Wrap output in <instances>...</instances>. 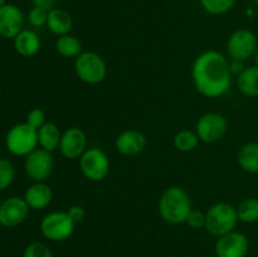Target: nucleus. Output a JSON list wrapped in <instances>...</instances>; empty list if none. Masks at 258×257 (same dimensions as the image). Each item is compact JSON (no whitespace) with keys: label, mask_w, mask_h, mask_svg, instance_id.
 Returning a JSON list of instances; mask_svg holds the SVG:
<instances>
[{"label":"nucleus","mask_w":258,"mask_h":257,"mask_svg":"<svg viewBox=\"0 0 258 257\" xmlns=\"http://www.w3.org/2000/svg\"><path fill=\"white\" fill-rule=\"evenodd\" d=\"M229 62L222 53L207 50L196 58L191 67L194 86L201 95L217 98L226 95L232 85Z\"/></svg>","instance_id":"obj_1"},{"label":"nucleus","mask_w":258,"mask_h":257,"mask_svg":"<svg viewBox=\"0 0 258 257\" xmlns=\"http://www.w3.org/2000/svg\"><path fill=\"white\" fill-rule=\"evenodd\" d=\"M191 211V199L183 188L171 186L161 194L159 201V213L168 223H185Z\"/></svg>","instance_id":"obj_2"},{"label":"nucleus","mask_w":258,"mask_h":257,"mask_svg":"<svg viewBox=\"0 0 258 257\" xmlns=\"http://www.w3.org/2000/svg\"><path fill=\"white\" fill-rule=\"evenodd\" d=\"M239 222L237 208L226 202L213 204L206 212V231L214 237H222L233 232Z\"/></svg>","instance_id":"obj_3"},{"label":"nucleus","mask_w":258,"mask_h":257,"mask_svg":"<svg viewBox=\"0 0 258 257\" xmlns=\"http://www.w3.org/2000/svg\"><path fill=\"white\" fill-rule=\"evenodd\" d=\"M39 145L38 130L33 128L27 122L17 123L9 128L5 136V146L13 155L27 156Z\"/></svg>","instance_id":"obj_4"},{"label":"nucleus","mask_w":258,"mask_h":257,"mask_svg":"<svg viewBox=\"0 0 258 257\" xmlns=\"http://www.w3.org/2000/svg\"><path fill=\"white\" fill-rule=\"evenodd\" d=\"M75 71L82 82L97 85L102 82L107 75V66L103 58L97 53H81L75 60Z\"/></svg>","instance_id":"obj_5"},{"label":"nucleus","mask_w":258,"mask_h":257,"mask_svg":"<svg viewBox=\"0 0 258 257\" xmlns=\"http://www.w3.org/2000/svg\"><path fill=\"white\" fill-rule=\"evenodd\" d=\"M75 224L67 212H52L40 222V232L49 241L62 242L72 236Z\"/></svg>","instance_id":"obj_6"},{"label":"nucleus","mask_w":258,"mask_h":257,"mask_svg":"<svg viewBox=\"0 0 258 257\" xmlns=\"http://www.w3.org/2000/svg\"><path fill=\"white\" fill-rule=\"evenodd\" d=\"M80 169L91 181H101L110 173V160L100 148H90L80 158Z\"/></svg>","instance_id":"obj_7"},{"label":"nucleus","mask_w":258,"mask_h":257,"mask_svg":"<svg viewBox=\"0 0 258 257\" xmlns=\"http://www.w3.org/2000/svg\"><path fill=\"white\" fill-rule=\"evenodd\" d=\"M258 47L257 35L252 30L241 28L232 33L227 42V52L232 59L244 60L253 57Z\"/></svg>","instance_id":"obj_8"},{"label":"nucleus","mask_w":258,"mask_h":257,"mask_svg":"<svg viewBox=\"0 0 258 257\" xmlns=\"http://www.w3.org/2000/svg\"><path fill=\"white\" fill-rule=\"evenodd\" d=\"M53 166H54V161H53L52 153L42 148L35 149L29 155L25 156V173L34 183L44 181L45 179L49 178L53 171Z\"/></svg>","instance_id":"obj_9"},{"label":"nucleus","mask_w":258,"mask_h":257,"mask_svg":"<svg viewBox=\"0 0 258 257\" xmlns=\"http://www.w3.org/2000/svg\"><path fill=\"white\" fill-rule=\"evenodd\" d=\"M228 123L227 120L219 113H206L202 116L196 125V133L199 140L203 143L212 144L221 140L227 133Z\"/></svg>","instance_id":"obj_10"},{"label":"nucleus","mask_w":258,"mask_h":257,"mask_svg":"<svg viewBox=\"0 0 258 257\" xmlns=\"http://www.w3.org/2000/svg\"><path fill=\"white\" fill-rule=\"evenodd\" d=\"M28 203L22 197H9L0 206V224L8 228L17 227L27 219L29 214Z\"/></svg>","instance_id":"obj_11"},{"label":"nucleus","mask_w":258,"mask_h":257,"mask_svg":"<svg viewBox=\"0 0 258 257\" xmlns=\"http://www.w3.org/2000/svg\"><path fill=\"white\" fill-rule=\"evenodd\" d=\"M214 249L217 257H246L249 241L246 234L233 231L219 237Z\"/></svg>","instance_id":"obj_12"},{"label":"nucleus","mask_w":258,"mask_h":257,"mask_svg":"<svg viewBox=\"0 0 258 257\" xmlns=\"http://www.w3.org/2000/svg\"><path fill=\"white\" fill-rule=\"evenodd\" d=\"M87 149V136L82 128L73 126L62 134L59 150L64 158L80 159Z\"/></svg>","instance_id":"obj_13"},{"label":"nucleus","mask_w":258,"mask_h":257,"mask_svg":"<svg viewBox=\"0 0 258 257\" xmlns=\"http://www.w3.org/2000/svg\"><path fill=\"white\" fill-rule=\"evenodd\" d=\"M24 17L17 5L4 4L0 7V37L14 39L23 30Z\"/></svg>","instance_id":"obj_14"},{"label":"nucleus","mask_w":258,"mask_h":257,"mask_svg":"<svg viewBox=\"0 0 258 257\" xmlns=\"http://www.w3.org/2000/svg\"><path fill=\"white\" fill-rule=\"evenodd\" d=\"M146 138L138 130H125L116 139V149L126 156L138 155L145 149Z\"/></svg>","instance_id":"obj_15"},{"label":"nucleus","mask_w":258,"mask_h":257,"mask_svg":"<svg viewBox=\"0 0 258 257\" xmlns=\"http://www.w3.org/2000/svg\"><path fill=\"white\" fill-rule=\"evenodd\" d=\"M24 199L33 209L47 208L53 201V191L44 181H37L27 189Z\"/></svg>","instance_id":"obj_16"},{"label":"nucleus","mask_w":258,"mask_h":257,"mask_svg":"<svg viewBox=\"0 0 258 257\" xmlns=\"http://www.w3.org/2000/svg\"><path fill=\"white\" fill-rule=\"evenodd\" d=\"M14 48L18 54L29 58L37 54L40 49V39L35 32L30 29H23L14 38Z\"/></svg>","instance_id":"obj_17"},{"label":"nucleus","mask_w":258,"mask_h":257,"mask_svg":"<svg viewBox=\"0 0 258 257\" xmlns=\"http://www.w3.org/2000/svg\"><path fill=\"white\" fill-rule=\"evenodd\" d=\"M47 27L53 34L62 37V35L68 34L72 29V18L66 10L53 8L48 12Z\"/></svg>","instance_id":"obj_18"},{"label":"nucleus","mask_w":258,"mask_h":257,"mask_svg":"<svg viewBox=\"0 0 258 257\" xmlns=\"http://www.w3.org/2000/svg\"><path fill=\"white\" fill-rule=\"evenodd\" d=\"M60 140H62V133L55 123L45 122L38 130V141L40 148L49 153H53L59 148Z\"/></svg>","instance_id":"obj_19"},{"label":"nucleus","mask_w":258,"mask_h":257,"mask_svg":"<svg viewBox=\"0 0 258 257\" xmlns=\"http://www.w3.org/2000/svg\"><path fill=\"white\" fill-rule=\"evenodd\" d=\"M238 90L248 97H258V66L244 68L237 78Z\"/></svg>","instance_id":"obj_20"},{"label":"nucleus","mask_w":258,"mask_h":257,"mask_svg":"<svg viewBox=\"0 0 258 257\" xmlns=\"http://www.w3.org/2000/svg\"><path fill=\"white\" fill-rule=\"evenodd\" d=\"M239 166L249 174H258V143H247L237 156Z\"/></svg>","instance_id":"obj_21"},{"label":"nucleus","mask_w":258,"mask_h":257,"mask_svg":"<svg viewBox=\"0 0 258 257\" xmlns=\"http://www.w3.org/2000/svg\"><path fill=\"white\" fill-rule=\"evenodd\" d=\"M55 48L57 52L64 58H77L82 53V44L80 40L70 34L58 38Z\"/></svg>","instance_id":"obj_22"},{"label":"nucleus","mask_w":258,"mask_h":257,"mask_svg":"<svg viewBox=\"0 0 258 257\" xmlns=\"http://www.w3.org/2000/svg\"><path fill=\"white\" fill-rule=\"evenodd\" d=\"M238 219L243 223H256L258 222V198L248 197L239 203L237 208Z\"/></svg>","instance_id":"obj_23"},{"label":"nucleus","mask_w":258,"mask_h":257,"mask_svg":"<svg viewBox=\"0 0 258 257\" xmlns=\"http://www.w3.org/2000/svg\"><path fill=\"white\" fill-rule=\"evenodd\" d=\"M199 143V138L197 135L196 131L191 130H181L174 138V146L178 149L179 151L183 153H189V151L194 150Z\"/></svg>","instance_id":"obj_24"},{"label":"nucleus","mask_w":258,"mask_h":257,"mask_svg":"<svg viewBox=\"0 0 258 257\" xmlns=\"http://www.w3.org/2000/svg\"><path fill=\"white\" fill-rule=\"evenodd\" d=\"M203 9L209 14H224L234 7L237 0H199Z\"/></svg>","instance_id":"obj_25"},{"label":"nucleus","mask_w":258,"mask_h":257,"mask_svg":"<svg viewBox=\"0 0 258 257\" xmlns=\"http://www.w3.org/2000/svg\"><path fill=\"white\" fill-rule=\"evenodd\" d=\"M15 178V170L13 164L8 159L0 158V191L12 185Z\"/></svg>","instance_id":"obj_26"},{"label":"nucleus","mask_w":258,"mask_h":257,"mask_svg":"<svg viewBox=\"0 0 258 257\" xmlns=\"http://www.w3.org/2000/svg\"><path fill=\"white\" fill-rule=\"evenodd\" d=\"M23 257H53L52 251L42 242H33L25 247Z\"/></svg>","instance_id":"obj_27"},{"label":"nucleus","mask_w":258,"mask_h":257,"mask_svg":"<svg viewBox=\"0 0 258 257\" xmlns=\"http://www.w3.org/2000/svg\"><path fill=\"white\" fill-rule=\"evenodd\" d=\"M48 12L49 10L44 9L40 7H33L28 14V22L30 23L32 27L39 28L43 25H47L48 20Z\"/></svg>","instance_id":"obj_28"},{"label":"nucleus","mask_w":258,"mask_h":257,"mask_svg":"<svg viewBox=\"0 0 258 257\" xmlns=\"http://www.w3.org/2000/svg\"><path fill=\"white\" fill-rule=\"evenodd\" d=\"M25 122L29 126H32L35 130H39L43 125L45 123V113L42 108H33L29 111L27 116V121Z\"/></svg>","instance_id":"obj_29"},{"label":"nucleus","mask_w":258,"mask_h":257,"mask_svg":"<svg viewBox=\"0 0 258 257\" xmlns=\"http://www.w3.org/2000/svg\"><path fill=\"white\" fill-rule=\"evenodd\" d=\"M185 223L194 229L202 228V227L206 226V213H203L202 211H198V209H193L190 212V214H189Z\"/></svg>","instance_id":"obj_30"},{"label":"nucleus","mask_w":258,"mask_h":257,"mask_svg":"<svg viewBox=\"0 0 258 257\" xmlns=\"http://www.w3.org/2000/svg\"><path fill=\"white\" fill-rule=\"evenodd\" d=\"M66 212H67V214L71 217V219H72L75 223H78V222L83 221V218H85L86 216L85 208H83L82 206H80V204L71 206Z\"/></svg>","instance_id":"obj_31"},{"label":"nucleus","mask_w":258,"mask_h":257,"mask_svg":"<svg viewBox=\"0 0 258 257\" xmlns=\"http://www.w3.org/2000/svg\"><path fill=\"white\" fill-rule=\"evenodd\" d=\"M34 7H40L44 8V9L50 10L53 8H55V4H57L58 0H32Z\"/></svg>","instance_id":"obj_32"},{"label":"nucleus","mask_w":258,"mask_h":257,"mask_svg":"<svg viewBox=\"0 0 258 257\" xmlns=\"http://www.w3.org/2000/svg\"><path fill=\"white\" fill-rule=\"evenodd\" d=\"M229 70H231V73H234V75H241L242 71L244 70L243 62H242V60L232 59V62H229Z\"/></svg>","instance_id":"obj_33"},{"label":"nucleus","mask_w":258,"mask_h":257,"mask_svg":"<svg viewBox=\"0 0 258 257\" xmlns=\"http://www.w3.org/2000/svg\"><path fill=\"white\" fill-rule=\"evenodd\" d=\"M253 59H254V63H256V66H258V47H257L256 52H254V54H253Z\"/></svg>","instance_id":"obj_34"},{"label":"nucleus","mask_w":258,"mask_h":257,"mask_svg":"<svg viewBox=\"0 0 258 257\" xmlns=\"http://www.w3.org/2000/svg\"><path fill=\"white\" fill-rule=\"evenodd\" d=\"M5 2H7V0H0V7H3V5H4V4H7V3H5Z\"/></svg>","instance_id":"obj_35"},{"label":"nucleus","mask_w":258,"mask_h":257,"mask_svg":"<svg viewBox=\"0 0 258 257\" xmlns=\"http://www.w3.org/2000/svg\"><path fill=\"white\" fill-rule=\"evenodd\" d=\"M2 203H3V201H2V198H0V206H2Z\"/></svg>","instance_id":"obj_36"},{"label":"nucleus","mask_w":258,"mask_h":257,"mask_svg":"<svg viewBox=\"0 0 258 257\" xmlns=\"http://www.w3.org/2000/svg\"><path fill=\"white\" fill-rule=\"evenodd\" d=\"M254 2H256V4L258 5V0H254Z\"/></svg>","instance_id":"obj_37"}]
</instances>
